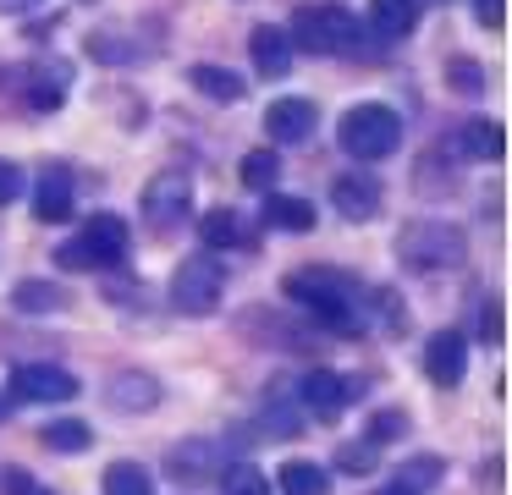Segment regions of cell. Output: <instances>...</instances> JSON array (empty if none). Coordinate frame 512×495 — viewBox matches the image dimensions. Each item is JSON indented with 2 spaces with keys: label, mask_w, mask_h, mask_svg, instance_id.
Here are the masks:
<instances>
[{
  "label": "cell",
  "mask_w": 512,
  "mask_h": 495,
  "mask_svg": "<svg viewBox=\"0 0 512 495\" xmlns=\"http://www.w3.org/2000/svg\"><path fill=\"white\" fill-rule=\"evenodd\" d=\"M281 286H287L292 303H303L325 330H336V336H353L358 319H364L358 314V308H364V281H353V275H342V270L303 264V270H292Z\"/></svg>",
  "instance_id": "obj_1"
},
{
  "label": "cell",
  "mask_w": 512,
  "mask_h": 495,
  "mask_svg": "<svg viewBox=\"0 0 512 495\" xmlns=\"http://www.w3.org/2000/svg\"><path fill=\"white\" fill-rule=\"evenodd\" d=\"M292 50H309V55H364L369 50V28L353 17L347 6H303L292 11Z\"/></svg>",
  "instance_id": "obj_2"
},
{
  "label": "cell",
  "mask_w": 512,
  "mask_h": 495,
  "mask_svg": "<svg viewBox=\"0 0 512 495\" xmlns=\"http://www.w3.org/2000/svg\"><path fill=\"white\" fill-rule=\"evenodd\" d=\"M336 138H342V149L353 154V160H386L402 143V116L391 105H380V99H364V105H353L342 116Z\"/></svg>",
  "instance_id": "obj_3"
},
{
  "label": "cell",
  "mask_w": 512,
  "mask_h": 495,
  "mask_svg": "<svg viewBox=\"0 0 512 495\" xmlns=\"http://www.w3.org/2000/svg\"><path fill=\"white\" fill-rule=\"evenodd\" d=\"M397 259L408 270H452L468 259V237L446 220H408L397 237Z\"/></svg>",
  "instance_id": "obj_4"
},
{
  "label": "cell",
  "mask_w": 512,
  "mask_h": 495,
  "mask_svg": "<svg viewBox=\"0 0 512 495\" xmlns=\"http://www.w3.org/2000/svg\"><path fill=\"white\" fill-rule=\"evenodd\" d=\"M122 259H127V220L122 215H94L78 237L56 248L61 270H111Z\"/></svg>",
  "instance_id": "obj_5"
},
{
  "label": "cell",
  "mask_w": 512,
  "mask_h": 495,
  "mask_svg": "<svg viewBox=\"0 0 512 495\" xmlns=\"http://www.w3.org/2000/svg\"><path fill=\"white\" fill-rule=\"evenodd\" d=\"M221 292H226V270L215 253H193V259L177 264V275H171V308L177 314H215L221 308Z\"/></svg>",
  "instance_id": "obj_6"
},
{
  "label": "cell",
  "mask_w": 512,
  "mask_h": 495,
  "mask_svg": "<svg viewBox=\"0 0 512 495\" xmlns=\"http://www.w3.org/2000/svg\"><path fill=\"white\" fill-rule=\"evenodd\" d=\"M358 396H364V380H358V374H342V369H309L298 380V402L309 407V413H320V418L353 407Z\"/></svg>",
  "instance_id": "obj_7"
},
{
  "label": "cell",
  "mask_w": 512,
  "mask_h": 495,
  "mask_svg": "<svg viewBox=\"0 0 512 495\" xmlns=\"http://www.w3.org/2000/svg\"><path fill=\"white\" fill-rule=\"evenodd\" d=\"M193 209V182H188V171H160L155 182L144 187V215H149V226H160V231H171L182 215Z\"/></svg>",
  "instance_id": "obj_8"
},
{
  "label": "cell",
  "mask_w": 512,
  "mask_h": 495,
  "mask_svg": "<svg viewBox=\"0 0 512 495\" xmlns=\"http://www.w3.org/2000/svg\"><path fill=\"white\" fill-rule=\"evenodd\" d=\"M12 391L23 402H72L78 374H67L61 363H23V369H12Z\"/></svg>",
  "instance_id": "obj_9"
},
{
  "label": "cell",
  "mask_w": 512,
  "mask_h": 495,
  "mask_svg": "<svg viewBox=\"0 0 512 495\" xmlns=\"http://www.w3.org/2000/svg\"><path fill=\"white\" fill-rule=\"evenodd\" d=\"M314 127H320V110H314V99H270L265 110V132L270 143H309Z\"/></svg>",
  "instance_id": "obj_10"
},
{
  "label": "cell",
  "mask_w": 512,
  "mask_h": 495,
  "mask_svg": "<svg viewBox=\"0 0 512 495\" xmlns=\"http://www.w3.org/2000/svg\"><path fill=\"white\" fill-rule=\"evenodd\" d=\"M331 204L342 220H375L380 215V182L369 171H347L331 182Z\"/></svg>",
  "instance_id": "obj_11"
},
{
  "label": "cell",
  "mask_w": 512,
  "mask_h": 495,
  "mask_svg": "<svg viewBox=\"0 0 512 495\" xmlns=\"http://www.w3.org/2000/svg\"><path fill=\"white\" fill-rule=\"evenodd\" d=\"M424 374H430L435 385H463L468 374V341L457 336V330H441V336H430V347H424Z\"/></svg>",
  "instance_id": "obj_12"
},
{
  "label": "cell",
  "mask_w": 512,
  "mask_h": 495,
  "mask_svg": "<svg viewBox=\"0 0 512 495\" xmlns=\"http://www.w3.org/2000/svg\"><path fill=\"white\" fill-rule=\"evenodd\" d=\"M34 215H39V220H50V226L72 220V171H67V165H45V171H39Z\"/></svg>",
  "instance_id": "obj_13"
},
{
  "label": "cell",
  "mask_w": 512,
  "mask_h": 495,
  "mask_svg": "<svg viewBox=\"0 0 512 495\" xmlns=\"http://www.w3.org/2000/svg\"><path fill=\"white\" fill-rule=\"evenodd\" d=\"M248 55H254L259 77H287L292 72V39L281 28H270V22H259V28L248 33Z\"/></svg>",
  "instance_id": "obj_14"
},
{
  "label": "cell",
  "mask_w": 512,
  "mask_h": 495,
  "mask_svg": "<svg viewBox=\"0 0 512 495\" xmlns=\"http://www.w3.org/2000/svg\"><path fill=\"white\" fill-rule=\"evenodd\" d=\"M424 6H430V0H369V28H375L380 39H408V33L419 28Z\"/></svg>",
  "instance_id": "obj_15"
},
{
  "label": "cell",
  "mask_w": 512,
  "mask_h": 495,
  "mask_svg": "<svg viewBox=\"0 0 512 495\" xmlns=\"http://www.w3.org/2000/svg\"><path fill=\"white\" fill-rule=\"evenodd\" d=\"M457 154H463V160H485V165H496L501 154H507V127H501V121H468L463 132H457Z\"/></svg>",
  "instance_id": "obj_16"
},
{
  "label": "cell",
  "mask_w": 512,
  "mask_h": 495,
  "mask_svg": "<svg viewBox=\"0 0 512 495\" xmlns=\"http://www.w3.org/2000/svg\"><path fill=\"white\" fill-rule=\"evenodd\" d=\"M215 457H221V451L210 446V440H188V446H177L171 451V479L177 484H204V479H215Z\"/></svg>",
  "instance_id": "obj_17"
},
{
  "label": "cell",
  "mask_w": 512,
  "mask_h": 495,
  "mask_svg": "<svg viewBox=\"0 0 512 495\" xmlns=\"http://www.w3.org/2000/svg\"><path fill=\"white\" fill-rule=\"evenodd\" d=\"M188 83L199 88L204 99H221V105H237V99L248 94V83L237 72H226V66H215V61H199V66H188Z\"/></svg>",
  "instance_id": "obj_18"
},
{
  "label": "cell",
  "mask_w": 512,
  "mask_h": 495,
  "mask_svg": "<svg viewBox=\"0 0 512 495\" xmlns=\"http://www.w3.org/2000/svg\"><path fill=\"white\" fill-rule=\"evenodd\" d=\"M265 226L276 231H314V204L292 193H265Z\"/></svg>",
  "instance_id": "obj_19"
},
{
  "label": "cell",
  "mask_w": 512,
  "mask_h": 495,
  "mask_svg": "<svg viewBox=\"0 0 512 495\" xmlns=\"http://www.w3.org/2000/svg\"><path fill=\"white\" fill-rule=\"evenodd\" d=\"M67 83H72V66H67V61L39 66L34 83H28V105H34V110H61V99H67Z\"/></svg>",
  "instance_id": "obj_20"
},
{
  "label": "cell",
  "mask_w": 512,
  "mask_h": 495,
  "mask_svg": "<svg viewBox=\"0 0 512 495\" xmlns=\"http://www.w3.org/2000/svg\"><path fill=\"white\" fill-rule=\"evenodd\" d=\"M155 402H160L155 374L127 369V374H116V380H111V407H122V413H138V407H155Z\"/></svg>",
  "instance_id": "obj_21"
},
{
  "label": "cell",
  "mask_w": 512,
  "mask_h": 495,
  "mask_svg": "<svg viewBox=\"0 0 512 495\" xmlns=\"http://www.w3.org/2000/svg\"><path fill=\"white\" fill-rule=\"evenodd\" d=\"M281 495H331V473L320 462H281Z\"/></svg>",
  "instance_id": "obj_22"
},
{
  "label": "cell",
  "mask_w": 512,
  "mask_h": 495,
  "mask_svg": "<svg viewBox=\"0 0 512 495\" xmlns=\"http://www.w3.org/2000/svg\"><path fill=\"white\" fill-rule=\"evenodd\" d=\"M199 237L210 242V248H237V242H243V220H237V209H210V215L199 220Z\"/></svg>",
  "instance_id": "obj_23"
},
{
  "label": "cell",
  "mask_w": 512,
  "mask_h": 495,
  "mask_svg": "<svg viewBox=\"0 0 512 495\" xmlns=\"http://www.w3.org/2000/svg\"><path fill=\"white\" fill-rule=\"evenodd\" d=\"M105 495H155V479L138 462H111L105 468Z\"/></svg>",
  "instance_id": "obj_24"
},
{
  "label": "cell",
  "mask_w": 512,
  "mask_h": 495,
  "mask_svg": "<svg viewBox=\"0 0 512 495\" xmlns=\"http://www.w3.org/2000/svg\"><path fill=\"white\" fill-rule=\"evenodd\" d=\"M12 303L23 308V314H50V308H67V292H61V286H50V281H23L12 292Z\"/></svg>",
  "instance_id": "obj_25"
},
{
  "label": "cell",
  "mask_w": 512,
  "mask_h": 495,
  "mask_svg": "<svg viewBox=\"0 0 512 495\" xmlns=\"http://www.w3.org/2000/svg\"><path fill=\"white\" fill-rule=\"evenodd\" d=\"M276 176H281V160L270 149H254L243 160V187H254V193H276Z\"/></svg>",
  "instance_id": "obj_26"
},
{
  "label": "cell",
  "mask_w": 512,
  "mask_h": 495,
  "mask_svg": "<svg viewBox=\"0 0 512 495\" xmlns=\"http://www.w3.org/2000/svg\"><path fill=\"white\" fill-rule=\"evenodd\" d=\"M221 490L226 495H270V479L254 462H232V468H221Z\"/></svg>",
  "instance_id": "obj_27"
},
{
  "label": "cell",
  "mask_w": 512,
  "mask_h": 495,
  "mask_svg": "<svg viewBox=\"0 0 512 495\" xmlns=\"http://www.w3.org/2000/svg\"><path fill=\"white\" fill-rule=\"evenodd\" d=\"M94 440V429L83 424V418H56V424L45 429V446L50 451H83Z\"/></svg>",
  "instance_id": "obj_28"
},
{
  "label": "cell",
  "mask_w": 512,
  "mask_h": 495,
  "mask_svg": "<svg viewBox=\"0 0 512 495\" xmlns=\"http://www.w3.org/2000/svg\"><path fill=\"white\" fill-rule=\"evenodd\" d=\"M446 83H452L457 94H479V88H485V72H479V61L457 55V61H446Z\"/></svg>",
  "instance_id": "obj_29"
},
{
  "label": "cell",
  "mask_w": 512,
  "mask_h": 495,
  "mask_svg": "<svg viewBox=\"0 0 512 495\" xmlns=\"http://www.w3.org/2000/svg\"><path fill=\"white\" fill-rule=\"evenodd\" d=\"M402 435H408V413H397V407L375 413V424H369V446H386V440H402Z\"/></svg>",
  "instance_id": "obj_30"
},
{
  "label": "cell",
  "mask_w": 512,
  "mask_h": 495,
  "mask_svg": "<svg viewBox=\"0 0 512 495\" xmlns=\"http://www.w3.org/2000/svg\"><path fill=\"white\" fill-rule=\"evenodd\" d=\"M336 468H342V473H369V468H375V446H369V440H364V446H342V451H336Z\"/></svg>",
  "instance_id": "obj_31"
},
{
  "label": "cell",
  "mask_w": 512,
  "mask_h": 495,
  "mask_svg": "<svg viewBox=\"0 0 512 495\" xmlns=\"http://www.w3.org/2000/svg\"><path fill=\"white\" fill-rule=\"evenodd\" d=\"M17 198H23V165L0 160V209H6V204H17Z\"/></svg>",
  "instance_id": "obj_32"
},
{
  "label": "cell",
  "mask_w": 512,
  "mask_h": 495,
  "mask_svg": "<svg viewBox=\"0 0 512 495\" xmlns=\"http://www.w3.org/2000/svg\"><path fill=\"white\" fill-rule=\"evenodd\" d=\"M501 336H507V330H501V303H485L479 308V341H485V347H501Z\"/></svg>",
  "instance_id": "obj_33"
},
{
  "label": "cell",
  "mask_w": 512,
  "mask_h": 495,
  "mask_svg": "<svg viewBox=\"0 0 512 495\" xmlns=\"http://www.w3.org/2000/svg\"><path fill=\"white\" fill-rule=\"evenodd\" d=\"M435 473H441V462H435V457H413L402 484H408V490H424V484H435Z\"/></svg>",
  "instance_id": "obj_34"
},
{
  "label": "cell",
  "mask_w": 512,
  "mask_h": 495,
  "mask_svg": "<svg viewBox=\"0 0 512 495\" xmlns=\"http://www.w3.org/2000/svg\"><path fill=\"white\" fill-rule=\"evenodd\" d=\"M474 17L485 22V28H501V22H507V0H474Z\"/></svg>",
  "instance_id": "obj_35"
},
{
  "label": "cell",
  "mask_w": 512,
  "mask_h": 495,
  "mask_svg": "<svg viewBox=\"0 0 512 495\" xmlns=\"http://www.w3.org/2000/svg\"><path fill=\"white\" fill-rule=\"evenodd\" d=\"M0 495H56V490H39L28 473H6V484H0Z\"/></svg>",
  "instance_id": "obj_36"
},
{
  "label": "cell",
  "mask_w": 512,
  "mask_h": 495,
  "mask_svg": "<svg viewBox=\"0 0 512 495\" xmlns=\"http://www.w3.org/2000/svg\"><path fill=\"white\" fill-rule=\"evenodd\" d=\"M45 0H0V17H28V11H39Z\"/></svg>",
  "instance_id": "obj_37"
},
{
  "label": "cell",
  "mask_w": 512,
  "mask_h": 495,
  "mask_svg": "<svg viewBox=\"0 0 512 495\" xmlns=\"http://www.w3.org/2000/svg\"><path fill=\"white\" fill-rule=\"evenodd\" d=\"M375 495H419V490H408V484L397 479V484H386V490H375Z\"/></svg>",
  "instance_id": "obj_38"
},
{
  "label": "cell",
  "mask_w": 512,
  "mask_h": 495,
  "mask_svg": "<svg viewBox=\"0 0 512 495\" xmlns=\"http://www.w3.org/2000/svg\"><path fill=\"white\" fill-rule=\"evenodd\" d=\"M0 424H6V402H0Z\"/></svg>",
  "instance_id": "obj_39"
}]
</instances>
